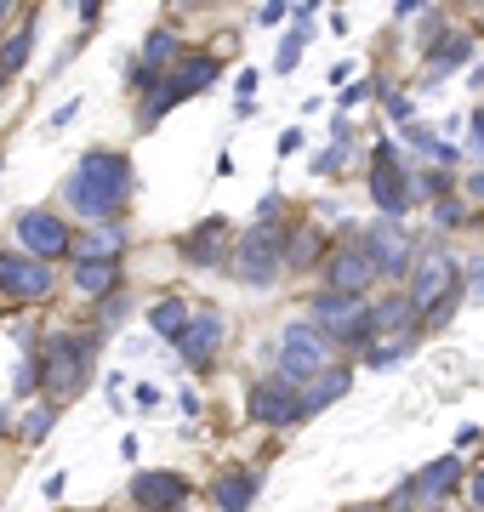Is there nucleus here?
Segmentation results:
<instances>
[{"label": "nucleus", "instance_id": "f257e3e1", "mask_svg": "<svg viewBox=\"0 0 484 512\" xmlns=\"http://www.w3.org/2000/svg\"><path fill=\"white\" fill-rule=\"evenodd\" d=\"M131 194H137V171H131V160L114 154V148H86L80 165L69 171V183H63L69 211L86 217V222H114L131 205Z\"/></svg>", "mask_w": 484, "mask_h": 512}, {"label": "nucleus", "instance_id": "f03ea898", "mask_svg": "<svg viewBox=\"0 0 484 512\" xmlns=\"http://www.w3.org/2000/svg\"><path fill=\"white\" fill-rule=\"evenodd\" d=\"M92 365H97V342H86L75 330L46 336V348H40V387H46V399L63 404V399H75V393H86Z\"/></svg>", "mask_w": 484, "mask_h": 512}, {"label": "nucleus", "instance_id": "7ed1b4c3", "mask_svg": "<svg viewBox=\"0 0 484 512\" xmlns=\"http://www.w3.org/2000/svg\"><path fill=\"white\" fill-rule=\"evenodd\" d=\"M365 188H371V205L382 217H405L416 205V171L405 165V154L393 143H376L371 160H365Z\"/></svg>", "mask_w": 484, "mask_h": 512}, {"label": "nucleus", "instance_id": "20e7f679", "mask_svg": "<svg viewBox=\"0 0 484 512\" xmlns=\"http://www.w3.org/2000/svg\"><path fill=\"white\" fill-rule=\"evenodd\" d=\"M228 268H234V279H240V285L268 291V285L285 274V262H280V228H274V222H257L251 234H240V239H234V251H228Z\"/></svg>", "mask_w": 484, "mask_h": 512}, {"label": "nucleus", "instance_id": "39448f33", "mask_svg": "<svg viewBox=\"0 0 484 512\" xmlns=\"http://www.w3.org/2000/svg\"><path fill=\"white\" fill-rule=\"evenodd\" d=\"M336 359V336L331 330H319L314 319H302V325H285L280 336V376L285 382H308L314 370H325Z\"/></svg>", "mask_w": 484, "mask_h": 512}, {"label": "nucleus", "instance_id": "423d86ee", "mask_svg": "<svg viewBox=\"0 0 484 512\" xmlns=\"http://www.w3.org/2000/svg\"><path fill=\"white\" fill-rule=\"evenodd\" d=\"M348 239L371 256L382 279H405L410 256H416V239L405 234V217H382V222H371V228H348Z\"/></svg>", "mask_w": 484, "mask_h": 512}, {"label": "nucleus", "instance_id": "0eeeda50", "mask_svg": "<svg viewBox=\"0 0 484 512\" xmlns=\"http://www.w3.org/2000/svg\"><path fill=\"white\" fill-rule=\"evenodd\" d=\"M57 285L52 262H40V256L18 251V245H0V296L6 302H46Z\"/></svg>", "mask_w": 484, "mask_h": 512}, {"label": "nucleus", "instance_id": "6e6552de", "mask_svg": "<svg viewBox=\"0 0 484 512\" xmlns=\"http://www.w3.org/2000/svg\"><path fill=\"white\" fill-rule=\"evenodd\" d=\"M12 234H18V251L40 256V262H57V256H69V234L75 228L57 211H46V205H29V211L12 217Z\"/></svg>", "mask_w": 484, "mask_h": 512}, {"label": "nucleus", "instance_id": "1a4fd4ad", "mask_svg": "<svg viewBox=\"0 0 484 512\" xmlns=\"http://www.w3.org/2000/svg\"><path fill=\"white\" fill-rule=\"evenodd\" d=\"M456 279H462V262H456L450 251H439V245H433V251L410 256V268H405V302H410L416 313H422V308L433 302V296L450 291Z\"/></svg>", "mask_w": 484, "mask_h": 512}, {"label": "nucleus", "instance_id": "9d476101", "mask_svg": "<svg viewBox=\"0 0 484 512\" xmlns=\"http://www.w3.org/2000/svg\"><path fill=\"white\" fill-rule=\"evenodd\" d=\"M223 342H228V319L217 308H205V313H188V325H183V336L171 342L177 348V359H183L188 370H211L217 365V353H223Z\"/></svg>", "mask_w": 484, "mask_h": 512}, {"label": "nucleus", "instance_id": "9b49d317", "mask_svg": "<svg viewBox=\"0 0 484 512\" xmlns=\"http://www.w3.org/2000/svg\"><path fill=\"white\" fill-rule=\"evenodd\" d=\"M245 416L257 421V427H297V421H302V387L285 382L280 370H274V376H262V382L251 387Z\"/></svg>", "mask_w": 484, "mask_h": 512}, {"label": "nucleus", "instance_id": "f8f14e48", "mask_svg": "<svg viewBox=\"0 0 484 512\" xmlns=\"http://www.w3.org/2000/svg\"><path fill=\"white\" fill-rule=\"evenodd\" d=\"M228 251H234V228H228L223 217H205L200 228H188V234L177 239V256H183L188 268H223Z\"/></svg>", "mask_w": 484, "mask_h": 512}, {"label": "nucleus", "instance_id": "ddd939ff", "mask_svg": "<svg viewBox=\"0 0 484 512\" xmlns=\"http://www.w3.org/2000/svg\"><path fill=\"white\" fill-rule=\"evenodd\" d=\"M217 74H223V57L217 52H177L166 63V92L177 97V103H188V97H200Z\"/></svg>", "mask_w": 484, "mask_h": 512}, {"label": "nucleus", "instance_id": "4468645a", "mask_svg": "<svg viewBox=\"0 0 484 512\" xmlns=\"http://www.w3.org/2000/svg\"><path fill=\"white\" fill-rule=\"evenodd\" d=\"M365 308H371V302H365V291H331V285H325V291L308 302V319H314L319 330H331L336 342H342V336L365 319Z\"/></svg>", "mask_w": 484, "mask_h": 512}, {"label": "nucleus", "instance_id": "2eb2a0df", "mask_svg": "<svg viewBox=\"0 0 484 512\" xmlns=\"http://www.w3.org/2000/svg\"><path fill=\"white\" fill-rule=\"evenodd\" d=\"M325 256H331V234H325V228H314V222H291V228H280L285 274H308V268H319Z\"/></svg>", "mask_w": 484, "mask_h": 512}, {"label": "nucleus", "instance_id": "dca6fc26", "mask_svg": "<svg viewBox=\"0 0 484 512\" xmlns=\"http://www.w3.org/2000/svg\"><path fill=\"white\" fill-rule=\"evenodd\" d=\"M188 495H194V484H188L183 473H160V467H149V473H131V507L166 512V507H183Z\"/></svg>", "mask_w": 484, "mask_h": 512}, {"label": "nucleus", "instance_id": "f3484780", "mask_svg": "<svg viewBox=\"0 0 484 512\" xmlns=\"http://www.w3.org/2000/svg\"><path fill=\"white\" fill-rule=\"evenodd\" d=\"M371 279H382V274H376V262L359 251L354 239H342V245L325 256V285H331V291H371Z\"/></svg>", "mask_w": 484, "mask_h": 512}, {"label": "nucleus", "instance_id": "a211bd4d", "mask_svg": "<svg viewBox=\"0 0 484 512\" xmlns=\"http://www.w3.org/2000/svg\"><path fill=\"white\" fill-rule=\"evenodd\" d=\"M462 456H456V450H450V456H439V461H428V467H422V473L410 478V490H416V501H422V507H439V501H450V495H456V484H462Z\"/></svg>", "mask_w": 484, "mask_h": 512}, {"label": "nucleus", "instance_id": "6ab92c4d", "mask_svg": "<svg viewBox=\"0 0 484 512\" xmlns=\"http://www.w3.org/2000/svg\"><path fill=\"white\" fill-rule=\"evenodd\" d=\"M354 387V370L348 365H325V370H314L308 382H302V421L308 416H319V410H331L342 393Z\"/></svg>", "mask_w": 484, "mask_h": 512}, {"label": "nucleus", "instance_id": "aec40b11", "mask_svg": "<svg viewBox=\"0 0 484 512\" xmlns=\"http://www.w3.org/2000/svg\"><path fill=\"white\" fill-rule=\"evenodd\" d=\"M257 495H262V473H257V467H228V473L211 484V501H217L223 512L257 507Z\"/></svg>", "mask_w": 484, "mask_h": 512}, {"label": "nucleus", "instance_id": "412c9836", "mask_svg": "<svg viewBox=\"0 0 484 512\" xmlns=\"http://www.w3.org/2000/svg\"><path fill=\"white\" fill-rule=\"evenodd\" d=\"M86 302H97L103 291L120 285V256H75V279H69Z\"/></svg>", "mask_w": 484, "mask_h": 512}, {"label": "nucleus", "instance_id": "4be33fe9", "mask_svg": "<svg viewBox=\"0 0 484 512\" xmlns=\"http://www.w3.org/2000/svg\"><path fill=\"white\" fill-rule=\"evenodd\" d=\"M131 234L114 222H97L92 234H69V256H126Z\"/></svg>", "mask_w": 484, "mask_h": 512}, {"label": "nucleus", "instance_id": "5701e85b", "mask_svg": "<svg viewBox=\"0 0 484 512\" xmlns=\"http://www.w3.org/2000/svg\"><path fill=\"white\" fill-rule=\"evenodd\" d=\"M433 52H428V80H445V74L467 69L473 63V40L467 35H450V40H428Z\"/></svg>", "mask_w": 484, "mask_h": 512}, {"label": "nucleus", "instance_id": "b1692460", "mask_svg": "<svg viewBox=\"0 0 484 512\" xmlns=\"http://www.w3.org/2000/svg\"><path fill=\"white\" fill-rule=\"evenodd\" d=\"M365 325H371V336H388V330L416 325V308L405 302V291H399V296H382V302H371V308H365Z\"/></svg>", "mask_w": 484, "mask_h": 512}, {"label": "nucleus", "instance_id": "393cba45", "mask_svg": "<svg viewBox=\"0 0 484 512\" xmlns=\"http://www.w3.org/2000/svg\"><path fill=\"white\" fill-rule=\"evenodd\" d=\"M29 52H35V12H23V23H18L6 40H0V74L12 80V74L29 63Z\"/></svg>", "mask_w": 484, "mask_h": 512}, {"label": "nucleus", "instance_id": "a878e982", "mask_svg": "<svg viewBox=\"0 0 484 512\" xmlns=\"http://www.w3.org/2000/svg\"><path fill=\"white\" fill-rule=\"evenodd\" d=\"M183 325H188V302L183 296H160V302L149 308V330L160 336V342H177Z\"/></svg>", "mask_w": 484, "mask_h": 512}, {"label": "nucleus", "instance_id": "bb28decb", "mask_svg": "<svg viewBox=\"0 0 484 512\" xmlns=\"http://www.w3.org/2000/svg\"><path fill=\"white\" fill-rule=\"evenodd\" d=\"M177 52H183L177 29H166V23H160V29H149V40H143V57H137V63H143V69H166Z\"/></svg>", "mask_w": 484, "mask_h": 512}, {"label": "nucleus", "instance_id": "cd10ccee", "mask_svg": "<svg viewBox=\"0 0 484 512\" xmlns=\"http://www.w3.org/2000/svg\"><path fill=\"white\" fill-rule=\"evenodd\" d=\"M52 427H57V399L29 404V410H23V421H18V439H23V444H40Z\"/></svg>", "mask_w": 484, "mask_h": 512}, {"label": "nucleus", "instance_id": "c85d7f7f", "mask_svg": "<svg viewBox=\"0 0 484 512\" xmlns=\"http://www.w3.org/2000/svg\"><path fill=\"white\" fill-rule=\"evenodd\" d=\"M410 348H416L410 336L382 342V348H371V342H365V348H359V365H365V370H388V365H399V359H410Z\"/></svg>", "mask_w": 484, "mask_h": 512}, {"label": "nucleus", "instance_id": "c756f323", "mask_svg": "<svg viewBox=\"0 0 484 512\" xmlns=\"http://www.w3.org/2000/svg\"><path fill=\"white\" fill-rule=\"evenodd\" d=\"M302 46H308V18L291 23V35H285L280 57H274V74H291V69H297V63H302Z\"/></svg>", "mask_w": 484, "mask_h": 512}, {"label": "nucleus", "instance_id": "7c9ffc66", "mask_svg": "<svg viewBox=\"0 0 484 512\" xmlns=\"http://www.w3.org/2000/svg\"><path fill=\"white\" fill-rule=\"evenodd\" d=\"M120 313H126V296H120V285H114V291L97 296V330H114L120 325Z\"/></svg>", "mask_w": 484, "mask_h": 512}, {"label": "nucleus", "instance_id": "2f4dec72", "mask_svg": "<svg viewBox=\"0 0 484 512\" xmlns=\"http://www.w3.org/2000/svg\"><path fill=\"white\" fill-rule=\"evenodd\" d=\"M376 86H382V97H388V114H393V126H405V120H416V103H410V97L399 92L393 80H376Z\"/></svg>", "mask_w": 484, "mask_h": 512}, {"label": "nucleus", "instance_id": "473e14b6", "mask_svg": "<svg viewBox=\"0 0 484 512\" xmlns=\"http://www.w3.org/2000/svg\"><path fill=\"white\" fill-rule=\"evenodd\" d=\"M450 171L439 165V171H416V200H433V194H450Z\"/></svg>", "mask_w": 484, "mask_h": 512}, {"label": "nucleus", "instance_id": "72a5a7b5", "mask_svg": "<svg viewBox=\"0 0 484 512\" xmlns=\"http://www.w3.org/2000/svg\"><path fill=\"white\" fill-rule=\"evenodd\" d=\"M462 217L467 211H462V200H456V188H450V194H433V222H439V228H456Z\"/></svg>", "mask_w": 484, "mask_h": 512}, {"label": "nucleus", "instance_id": "f704fd0d", "mask_svg": "<svg viewBox=\"0 0 484 512\" xmlns=\"http://www.w3.org/2000/svg\"><path fill=\"white\" fill-rule=\"evenodd\" d=\"M371 92H376V80H354L348 92L336 97V114H354V109H359V103H365V97H371Z\"/></svg>", "mask_w": 484, "mask_h": 512}, {"label": "nucleus", "instance_id": "c9c22d12", "mask_svg": "<svg viewBox=\"0 0 484 512\" xmlns=\"http://www.w3.org/2000/svg\"><path fill=\"white\" fill-rule=\"evenodd\" d=\"M285 18H291V0H268V6L257 12V23H262V29H274V23H285Z\"/></svg>", "mask_w": 484, "mask_h": 512}, {"label": "nucleus", "instance_id": "e433bc0d", "mask_svg": "<svg viewBox=\"0 0 484 512\" xmlns=\"http://www.w3.org/2000/svg\"><path fill=\"white\" fill-rule=\"evenodd\" d=\"M467 274H473V279L462 285V296H467V302H484V256L473 262V268H467Z\"/></svg>", "mask_w": 484, "mask_h": 512}, {"label": "nucleus", "instance_id": "4c0bfd02", "mask_svg": "<svg viewBox=\"0 0 484 512\" xmlns=\"http://www.w3.org/2000/svg\"><path fill=\"white\" fill-rule=\"evenodd\" d=\"M280 217H285V200L280 194H268V200L257 205V222H274V228H280Z\"/></svg>", "mask_w": 484, "mask_h": 512}, {"label": "nucleus", "instance_id": "58836bf2", "mask_svg": "<svg viewBox=\"0 0 484 512\" xmlns=\"http://www.w3.org/2000/svg\"><path fill=\"white\" fill-rule=\"evenodd\" d=\"M422 6H428V0H393V18L405 23V18H416V12H422Z\"/></svg>", "mask_w": 484, "mask_h": 512}, {"label": "nucleus", "instance_id": "ea45409f", "mask_svg": "<svg viewBox=\"0 0 484 512\" xmlns=\"http://www.w3.org/2000/svg\"><path fill=\"white\" fill-rule=\"evenodd\" d=\"M467 501H473V507H484V467L467 478Z\"/></svg>", "mask_w": 484, "mask_h": 512}, {"label": "nucleus", "instance_id": "a19ab883", "mask_svg": "<svg viewBox=\"0 0 484 512\" xmlns=\"http://www.w3.org/2000/svg\"><path fill=\"white\" fill-rule=\"evenodd\" d=\"M467 131H473V148L484 154V109H473V120H467Z\"/></svg>", "mask_w": 484, "mask_h": 512}, {"label": "nucleus", "instance_id": "79ce46f5", "mask_svg": "<svg viewBox=\"0 0 484 512\" xmlns=\"http://www.w3.org/2000/svg\"><path fill=\"white\" fill-rule=\"evenodd\" d=\"M467 200L484 205V171H473V177H467Z\"/></svg>", "mask_w": 484, "mask_h": 512}, {"label": "nucleus", "instance_id": "37998d69", "mask_svg": "<svg viewBox=\"0 0 484 512\" xmlns=\"http://www.w3.org/2000/svg\"><path fill=\"white\" fill-rule=\"evenodd\" d=\"M80 18H86V29H92V23L103 18V0H80Z\"/></svg>", "mask_w": 484, "mask_h": 512}, {"label": "nucleus", "instance_id": "c03bdc74", "mask_svg": "<svg viewBox=\"0 0 484 512\" xmlns=\"http://www.w3.org/2000/svg\"><path fill=\"white\" fill-rule=\"evenodd\" d=\"M297 148H302V131L291 126V131H285V137H280V154H297Z\"/></svg>", "mask_w": 484, "mask_h": 512}, {"label": "nucleus", "instance_id": "a18cd8bd", "mask_svg": "<svg viewBox=\"0 0 484 512\" xmlns=\"http://www.w3.org/2000/svg\"><path fill=\"white\" fill-rule=\"evenodd\" d=\"M171 6H183V12H205V6H223V0H171Z\"/></svg>", "mask_w": 484, "mask_h": 512}, {"label": "nucleus", "instance_id": "49530a36", "mask_svg": "<svg viewBox=\"0 0 484 512\" xmlns=\"http://www.w3.org/2000/svg\"><path fill=\"white\" fill-rule=\"evenodd\" d=\"M12 6H18V0H0V23L12 18Z\"/></svg>", "mask_w": 484, "mask_h": 512}, {"label": "nucleus", "instance_id": "de8ad7c7", "mask_svg": "<svg viewBox=\"0 0 484 512\" xmlns=\"http://www.w3.org/2000/svg\"><path fill=\"white\" fill-rule=\"evenodd\" d=\"M0 433H12V410H0Z\"/></svg>", "mask_w": 484, "mask_h": 512}, {"label": "nucleus", "instance_id": "09e8293b", "mask_svg": "<svg viewBox=\"0 0 484 512\" xmlns=\"http://www.w3.org/2000/svg\"><path fill=\"white\" fill-rule=\"evenodd\" d=\"M0 97H6V74H0Z\"/></svg>", "mask_w": 484, "mask_h": 512}, {"label": "nucleus", "instance_id": "8fccbe9b", "mask_svg": "<svg viewBox=\"0 0 484 512\" xmlns=\"http://www.w3.org/2000/svg\"><path fill=\"white\" fill-rule=\"evenodd\" d=\"M0 171H6V154H0Z\"/></svg>", "mask_w": 484, "mask_h": 512}]
</instances>
